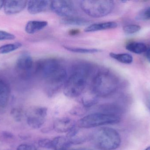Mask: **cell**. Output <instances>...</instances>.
Returning <instances> with one entry per match:
<instances>
[{
  "instance_id": "6da1fadb",
  "label": "cell",
  "mask_w": 150,
  "mask_h": 150,
  "mask_svg": "<svg viewBox=\"0 0 150 150\" xmlns=\"http://www.w3.org/2000/svg\"><path fill=\"white\" fill-rule=\"evenodd\" d=\"M34 74H38L45 82V92L49 97H52L64 86L67 79V73L61 61L54 59H47L34 64Z\"/></svg>"
},
{
  "instance_id": "7a4b0ae2",
  "label": "cell",
  "mask_w": 150,
  "mask_h": 150,
  "mask_svg": "<svg viewBox=\"0 0 150 150\" xmlns=\"http://www.w3.org/2000/svg\"><path fill=\"white\" fill-rule=\"evenodd\" d=\"M90 70L89 67L85 64H80L75 67L63 86L65 96L68 97L75 98L82 95L87 85Z\"/></svg>"
},
{
  "instance_id": "3957f363",
  "label": "cell",
  "mask_w": 150,
  "mask_h": 150,
  "mask_svg": "<svg viewBox=\"0 0 150 150\" xmlns=\"http://www.w3.org/2000/svg\"><path fill=\"white\" fill-rule=\"evenodd\" d=\"M119 82L117 77L113 73L108 70H101L93 78L91 92L98 97H108L116 91Z\"/></svg>"
},
{
  "instance_id": "277c9868",
  "label": "cell",
  "mask_w": 150,
  "mask_h": 150,
  "mask_svg": "<svg viewBox=\"0 0 150 150\" xmlns=\"http://www.w3.org/2000/svg\"><path fill=\"white\" fill-rule=\"evenodd\" d=\"M95 146L101 150H115L121 143L120 136L114 129L102 127L97 129L92 136Z\"/></svg>"
},
{
  "instance_id": "5b68a950",
  "label": "cell",
  "mask_w": 150,
  "mask_h": 150,
  "mask_svg": "<svg viewBox=\"0 0 150 150\" xmlns=\"http://www.w3.org/2000/svg\"><path fill=\"white\" fill-rule=\"evenodd\" d=\"M80 5L86 15L96 18L111 13L114 7V2L110 0H84L80 1Z\"/></svg>"
},
{
  "instance_id": "8992f818",
  "label": "cell",
  "mask_w": 150,
  "mask_h": 150,
  "mask_svg": "<svg viewBox=\"0 0 150 150\" xmlns=\"http://www.w3.org/2000/svg\"><path fill=\"white\" fill-rule=\"evenodd\" d=\"M120 120L121 116L98 112L80 119L78 122L77 127L81 129H89L104 125L117 124Z\"/></svg>"
},
{
  "instance_id": "52a82bcc",
  "label": "cell",
  "mask_w": 150,
  "mask_h": 150,
  "mask_svg": "<svg viewBox=\"0 0 150 150\" xmlns=\"http://www.w3.org/2000/svg\"><path fill=\"white\" fill-rule=\"evenodd\" d=\"M34 68L33 60L29 54H23L17 60L16 70L18 75L23 79H28L34 74Z\"/></svg>"
},
{
  "instance_id": "ba28073f",
  "label": "cell",
  "mask_w": 150,
  "mask_h": 150,
  "mask_svg": "<svg viewBox=\"0 0 150 150\" xmlns=\"http://www.w3.org/2000/svg\"><path fill=\"white\" fill-rule=\"evenodd\" d=\"M47 113V109L45 107H36L32 109L26 114L27 124L31 128H40L45 123Z\"/></svg>"
},
{
  "instance_id": "9c48e42d",
  "label": "cell",
  "mask_w": 150,
  "mask_h": 150,
  "mask_svg": "<svg viewBox=\"0 0 150 150\" xmlns=\"http://www.w3.org/2000/svg\"><path fill=\"white\" fill-rule=\"evenodd\" d=\"M51 9L55 14L64 18L73 16L75 8L73 2L69 1L56 0L51 1Z\"/></svg>"
},
{
  "instance_id": "30bf717a",
  "label": "cell",
  "mask_w": 150,
  "mask_h": 150,
  "mask_svg": "<svg viewBox=\"0 0 150 150\" xmlns=\"http://www.w3.org/2000/svg\"><path fill=\"white\" fill-rule=\"evenodd\" d=\"M26 1H4V13L8 15L18 14L23 11L27 5Z\"/></svg>"
},
{
  "instance_id": "8fae6325",
  "label": "cell",
  "mask_w": 150,
  "mask_h": 150,
  "mask_svg": "<svg viewBox=\"0 0 150 150\" xmlns=\"http://www.w3.org/2000/svg\"><path fill=\"white\" fill-rule=\"evenodd\" d=\"M76 124L72 119L62 118L57 119L53 124V129L57 133H69Z\"/></svg>"
},
{
  "instance_id": "7c38bea8",
  "label": "cell",
  "mask_w": 150,
  "mask_h": 150,
  "mask_svg": "<svg viewBox=\"0 0 150 150\" xmlns=\"http://www.w3.org/2000/svg\"><path fill=\"white\" fill-rule=\"evenodd\" d=\"M50 3L49 1H30L27 3V10L30 14H39L45 11Z\"/></svg>"
},
{
  "instance_id": "4fadbf2b",
  "label": "cell",
  "mask_w": 150,
  "mask_h": 150,
  "mask_svg": "<svg viewBox=\"0 0 150 150\" xmlns=\"http://www.w3.org/2000/svg\"><path fill=\"white\" fill-rule=\"evenodd\" d=\"M71 144H79L83 143L87 140V137L82 133L80 128L76 126L68 133L67 136Z\"/></svg>"
},
{
  "instance_id": "5bb4252c",
  "label": "cell",
  "mask_w": 150,
  "mask_h": 150,
  "mask_svg": "<svg viewBox=\"0 0 150 150\" xmlns=\"http://www.w3.org/2000/svg\"><path fill=\"white\" fill-rule=\"evenodd\" d=\"M10 96V88L8 83L0 78V108L7 106Z\"/></svg>"
},
{
  "instance_id": "9a60e30c",
  "label": "cell",
  "mask_w": 150,
  "mask_h": 150,
  "mask_svg": "<svg viewBox=\"0 0 150 150\" xmlns=\"http://www.w3.org/2000/svg\"><path fill=\"white\" fill-rule=\"evenodd\" d=\"M118 26L117 23L113 21L96 23L87 26L84 31L86 32H93L103 30L114 29Z\"/></svg>"
},
{
  "instance_id": "2e32d148",
  "label": "cell",
  "mask_w": 150,
  "mask_h": 150,
  "mask_svg": "<svg viewBox=\"0 0 150 150\" xmlns=\"http://www.w3.org/2000/svg\"><path fill=\"white\" fill-rule=\"evenodd\" d=\"M98 112L120 116L123 111L122 107L119 105L111 103L100 105L98 107Z\"/></svg>"
},
{
  "instance_id": "e0dca14e",
  "label": "cell",
  "mask_w": 150,
  "mask_h": 150,
  "mask_svg": "<svg viewBox=\"0 0 150 150\" xmlns=\"http://www.w3.org/2000/svg\"><path fill=\"white\" fill-rule=\"evenodd\" d=\"M47 22L43 20H31L29 21L25 25V31L29 34L38 32L47 26Z\"/></svg>"
},
{
  "instance_id": "ac0fdd59",
  "label": "cell",
  "mask_w": 150,
  "mask_h": 150,
  "mask_svg": "<svg viewBox=\"0 0 150 150\" xmlns=\"http://www.w3.org/2000/svg\"><path fill=\"white\" fill-rule=\"evenodd\" d=\"M71 145L67 137L58 136L52 140V149L54 150H67Z\"/></svg>"
},
{
  "instance_id": "d6986e66",
  "label": "cell",
  "mask_w": 150,
  "mask_h": 150,
  "mask_svg": "<svg viewBox=\"0 0 150 150\" xmlns=\"http://www.w3.org/2000/svg\"><path fill=\"white\" fill-rule=\"evenodd\" d=\"M126 48L128 51L137 54H141L147 51V46L144 43L141 42L133 41L127 43Z\"/></svg>"
},
{
  "instance_id": "ffe728a7",
  "label": "cell",
  "mask_w": 150,
  "mask_h": 150,
  "mask_svg": "<svg viewBox=\"0 0 150 150\" xmlns=\"http://www.w3.org/2000/svg\"><path fill=\"white\" fill-rule=\"evenodd\" d=\"M61 21L63 24L67 25L76 26H85L91 23L90 21L85 18L74 16L64 18L62 19Z\"/></svg>"
},
{
  "instance_id": "44dd1931",
  "label": "cell",
  "mask_w": 150,
  "mask_h": 150,
  "mask_svg": "<svg viewBox=\"0 0 150 150\" xmlns=\"http://www.w3.org/2000/svg\"><path fill=\"white\" fill-rule=\"evenodd\" d=\"M109 55L112 59L124 64H130L133 61V57L129 54L111 53L109 54Z\"/></svg>"
},
{
  "instance_id": "7402d4cb",
  "label": "cell",
  "mask_w": 150,
  "mask_h": 150,
  "mask_svg": "<svg viewBox=\"0 0 150 150\" xmlns=\"http://www.w3.org/2000/svg\"><path fill=\"white\" fill-rule=\"evenodd\" d=\"M98 102V97L91 92L90 95L84 96L81 99V104L86 108L93 106Z\"/></svg>"
},
{
  "instance_id": "603a6c76",
  "label": "cell",
  "mask_w": 150,
  "mask_h": 150,
  "mask_svg": "<svg viewBox=\"0 0 150 150\" xmlns=\"http://www.w3.org/2000/svg\"><path fill=\"white\" fill-rule=\"evenodd\" d=\"M64 48L67 50L77 53L92 54L100 53L101 50L97 48H83L71 47L64 46Z\"/></svg>"
},
{
  "instance_id": "cb8c5ba5",
  "label": "cell",
  "mask_w": 150,
  "mask_h": 150,
  "mask_svg": "<svg viewBox=\"0 0 150 150\" xmlns=\"http://www.w3.org/2000/svg\"><path fill=\"white\" fill-rule=\"evenodd\" d=\"M22 45V44L19 42L3 45L0 47V54H5L11 53L20 48Z\"/></svg>"
},
{
  "instance_id": "d4e9b609",
  "label": "cell",
  "mask_w": 150,
  "mask_h": 150,
  "mask_svg": "<svg viewBox=\"0 0 150 150\" xmlns=\"http://www.w3.org/2000/svg\"><path fill=\"white\" fill-rule=\"evenodd\" d=\"M87 109L88 108L85 107L82 105H81L73 107L70 110L69 113L71 115L74 116H82L86 114Z\"/></svg>"
},
{
  "instance_id": "484cf974",
  "label": "cell",
  "mask_w": 150,
  "mask_h": 150,
  "mask_svg": "<svg viewBox=\"0 0 150 150\" xmlns=\"http://www.w3.org/2000/svg\"><path fill=\"white\" fill-rule=\"evenodd\" d=\"M141 30V26L137 24H129L123 26V31L126 34L128 35L134 34Z\"/></svg>"
},
{
  "instance_id": "4316f807",
  "label": "cell",
  "mask_w": 150,
  "mask_h": 150,
  "mask_svg": "<svg viewBox=\"0 0 150 150\" xmlns=\"http://www.w3.org/2000/svg\"><path fill=\"white\" fill-rule=\"evenodd\" d=\"M137 20L146 21L150 20V6L141 10L136 17Z\"/></svg>"
},
{
  "instance_id": "83f0119b",
  "label": "cell",
  "mask_w": 150,
  "mask_h": 150,
  "mask_svg": "<svg viewBox=\"0 0 150 150\" xmlns=\"http://www.w3.org/2000/svg\"><path fill=\"white\" fill-rule=\"evenodd\" d=\"M11 114L16 121L19 122L23 117V111L21 108L16 107L11 110Z\"/></svg>"
},
{
  "instance_id": "f1b7e54d",
  "label": "cell",
  "mask_w": 150,
  "mask_h": 150,
  "mask_svg": "<svg viewBox=\"0 0 150 150\" xmlns=\"http://www.w3.org/2000/svg\"><path fill=\"white\" fill-rule=\"evenodd\" d=\"M39 146L41 148L46 149H52V140L48 139H42L40 140L38 142Z\"/></svg>"
},
{
  "instance_id": "f546056e",
  "label": "cell",
  "mask_w": 150,
  "mask_h": 150,
  "mask_svg": "<svg viewBox=\"0 0 150 150\" xmlns=\"http://www.w3.org/2000/svg\"><path fill=\"white\" fill-rule=\"evenodd\" d=\"M16 38L15 35L4 31H0V41L11 40Z\"/></svg>"
},
{
  "instance_id": "4dcf8cb0",
  "label": "cell",
  "mask_w": 150,
  "mask_h": 150,
  "mask_svg": "<svg viewBox=\"0 0 150 150\" xmlns=\"http://www.w3.org/2000/svg\"><path fill=\"white\" fill-rule=\"evenodd\" d=\"M17 150H37V149L35 146L31 144H23L19 145Z\"/></svg>"
},
{
  "instance_id": "1f68e13d",
  "label": "cell",
  "mask_w": 150,
  "mask_h": 150,
  "mask_svg": "<svg viewBox=\"0 0 150 150\" xmlns=\"http://www.w3.org/2000/svg\"><path fill=\"white\" fill-rule=\"evenodd\" d=\"M145 53H146V58H147L148 61L150 63V47L147 48V51Z\"/></svg>"
},
{
  "instance_id": "d6a6232c",
  "label": "cell",
  "mask_w": 150,
  "mask_h": 150,
  "mask_svg": "<svg viewBox=\"0 0 150 150\" xmlns=\"http://www.w3.org/2000/svg\"><path fill=\"white\" fill-rule=\"evenodd\" d=\"M79 33V31L77 30H71L69 31V33L71 35H76Z\"/></svg>"
},
{
  "instance_id": "836d02e7",
  "label": "cell",
  "mask_w": 150,
  "mask_h": 150,
  "mask_svg": "<svg viewBox=\"0 0 150 150\" xmlns=\"http://www.w3.org/2000/svg\"><path fill=\"white\" fill-rule=\"evenodd\" d=\"M4 4V1L0 0V10L3 7Z\"/></svg>"
},
{
  "instance_id": "e575fe53",
  "label": "cell",
  "mask_w": 150,
  "mask_h": 150,
  "mask_svg": "<svg viewBox=\"0 0 150 150\" xmlns=\"http://www.w3.org/2000/svg\"><path fill=\"white\" fill-rule=\"evenodd\" d=\"M76 150H93L90 149H86V148H81V149H78Z\"/></svg>"
},
{
  "instance_id": "d590c367",
  "label": "cell",
  "mask_w": 150,
  "mask_h": 150,
  "mask_svg": "<svg viewBox=\"0 0 150 150\" xmlns=\"http://www.w3.org/2000/svg\"><path fill=\"white\" fill-rule=\"evenodd\" d=\"M144 150H150V146H149V147H148V148H146V149H145Z\"/></svg>"
},
{
  "instance_id": "8d00e7d4",
  "label": "cell",
  "mask_w": 150,
  "mask_h": 150,
  "mask_svg": "<svg viewBox=\"0 0 150 150\" xmlns=\"http://www.w3.org/2000/svg\"><path fill=\"white\" fill-rule=\"evenodd\" d=\"M67 150H74V149H69Z\"/></svg>"
}]
</instances>
